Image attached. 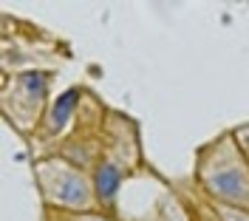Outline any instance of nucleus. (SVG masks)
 <instances>
[{
	"label": "nucleus",
	"mask_w": 249,
	"mask_h": 221,
	"mask_svg": "<svg viewBox=\"0 0 249 221\" xmlns=\"http://www.w3.org/2000/svg\"><path fill=\"white\" fill-rule=\"evenodd\" d=\"M77 221H102V219H99V216H79Z\"/></svg>",
	"instance_id": "nucleus-3"
},
{
	"label": "nucleus",
	"mask_w": 249,
	"mask_h": 221,
	"mask_svg": "<svg viewBox=\"0 0 249 221\" xmlns=\"http://www.w3.org/2000/svg\"><path fill=\"white\" fill-rule=\"evenodd\" d=\"M57 182V187H51L48 193V199H54V202H60L65 207H85L91 204V182L85 179V176H79L77 170H71L68 165L62 167V165H51L48 162L46 167L40 165V182Z\"/></svg>",
	"instance_id": "nucleus-1"
},
{
	"label": "nucleus",
	"mask_w": 249,
	"mask_h": 221,
	"mask_svg": "<svg viewBox=\"0 0 249 221\" xmlns=\"http://www.w3.org/2000/svg\"><path fill=\"white\" fill-rule=\"evenodd\" d=\"M119 187V173H116V167H110L108 162L96 170V190H99V196H102V202H108L113 199V193Z\"/></svg>",
	"instance_id": "nucleus-2"
}]
</instances>
